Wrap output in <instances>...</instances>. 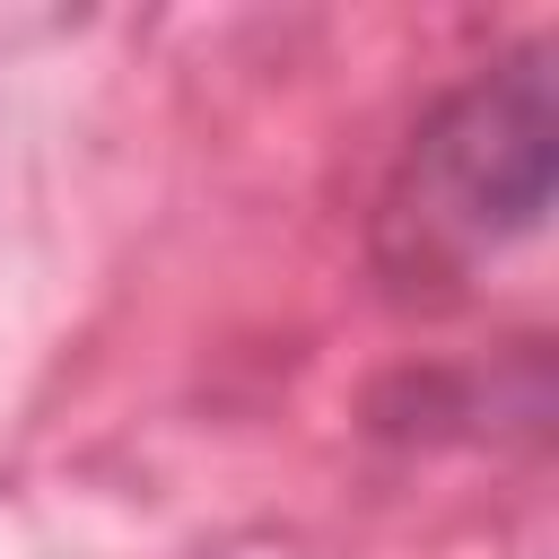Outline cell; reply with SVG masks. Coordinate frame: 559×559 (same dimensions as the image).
<instances>
[{
	"label": "cell",
	"mask_w": 559,
	"mask_h": 559,
	"mask_svg": "<svg viewBox=\"0 0 559 559\" xmlns=\"http://www.w3.org/2000/svg\"><path fill=\"white\" fill-rule=\"evenodd\" d=\"M559 52L515 44L454 87L402 148L376 201V262L402 297H463L489 262L542 236L559 183Z\"/></svg>",
	"instance_id": "6da1fadb"
}]
</instances>
